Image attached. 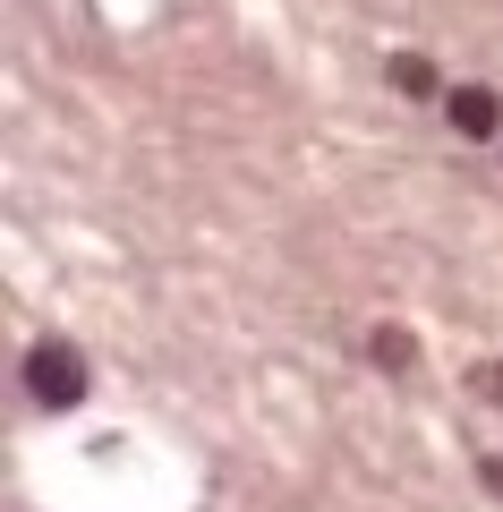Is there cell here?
I'll return each instance as SVG.
<instances>
[{"mask_svg": "<svg viewBox=\"0 0 503 512\" xmlns=\"http://www.w3.org/2000/svg\"><path fill=\"white\" fill-rule=\"evenodd\" d=\"M367 359L393 367V376H410V367H418V342H410L401 325H376V333H367Z\"/></svg>", "mask_w": 503, "mask_h": 512, "instance_id": "3957f363", "label": "cell"}, {"mask_svg": "<svg viewBox=\"0 0 503 512\" xmlns=\"http://www.w3.org/2000/svg\"><path fill=\"white\" fill-rule=\"evenodd\" d=\"M393 86H401V94H435V69H427L418 52H401V60H393Z\"/></svg>", "mask_w": 503, "mask_h": 512, "instance_id": "277c9868", "label": "cell"}, {"mask_svg": "<svg viewBox=\"0 0 503 512\" xmlns=\"http://www.w3.org/2000/svg\"><path fill=\"white\" fill-rule=\"evenodd\" d=\"M452 128H461V137H495L503 128V103L486 86H452Z\"/></svg>", "mask_w": 503, "mask_h": 512, "instance_id": "7a4b0ae2", "label": "cell"}, {"mask_svg": "<svg viewBox=\"0 0 503 512\" xmlns=\"http://www.w3.org/2000/svg\"><path fill=\"white\" fill-rule=\"evenodd\" d=\"M478 393H486V402H503V359H486V367H478Z\"/></svg>", "mask_w": 503, "mask_h": 512, "instance_id": "5b68a950", "label": "cell"}, {"mask_svg": "<svg viewBox=\"0 0 503 512\" xmlns=\"http://www.w3.org/2000/svg\"><path fill=\"white\" fill-rule=\"evenodd\" d=\"M478 478H486V487L503 495V453H486V461H478Z\"/></svg>", "mask_w": 503, "mask_h": 512, "instance_id": "8992f818", "label": "cell"}, {"mask_svg": "<svg viewBox=\"0 0 503 512\" xmlns=\"http://www.w3.org/2000/svg\"><path fill=\"white\" fill-rule=\"evenodd\" d=\"M26 384H35L43 410H69V402H86V359H77L69 342H43L35 359H26Z\"/></svg>", "mask_w": 503, "mask_h": 512, "instance_id": "6da1fadb", "label": "cell"}]
</instances>
